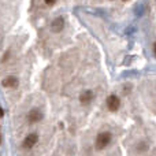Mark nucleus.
<instances>
[{"instance_id": "f257e3e1", "label": "nucleus", "mask_w": 156, "mask_h": 156, "mask_svg": "<svg viewBox=\"0 0 156 156\" xmlns=\"http://www.w3.org/2000/svg\"><path fill=\"white\" fill-rule=\"evenodd\" d=\"M111 141V133H100L96 138V148L97 149H104L105 147L110 144Z\"/></svg>"}, {"instance_id": "f03ea898", "label": "nucleus", "mask_w": 156, "mask_h": 156, "mask_svg": "<svg viewBox=\"0 0 156 156\" xmlns=\"http://www.w3.org/2000/svg\"><path fill=\"white\" fill-rule=\"evenodd\" d=\"M119 104H121V101H119V99L115 96V94H112V96H110L107 99V107L110 111H116L119 108Z\"/></svg>"}, {"instance_id": "7ed1b4c3", "label": "nucleus", "mask_w": 156, "mask_h": 156, "mask_svg": "<svg viewBox=\"0 0 156 156\" xmlns=\"http://www.w3.org/2000/svg\"><path fill=\"white\" fill-rule=\"evenodd\" d=\"M37 141H38L37 134H30V136H27V137L25 138V141H23V148H26V149L33 148V147L36 145V143H37Z\"/></svg>"}, {"instance_id": "20e7f679", "label": "nucleus", "mask_w": 156, "mask_h": 156, "mask_svg": "<svg viewBox=\"0 0 156 156\" xmlns=\"http://www.w3.org/2000/svg\"><path fill=\"white\" fill-rule=\"evenodd\" d=\"M27 119H29L30 123H36V122H38L41 119V114L38 110H32L29 112V115H27Z\"/></svg>"}, {"instance_id": "39448f33", "label": "nucleus", "mask_w": 156, "mask_h": 156, "mask_svg": "<svg viewBox=\"0 0 156 156\" xmlns=\"http://www.w3.org/2000/svg\"><path fill=\"white\" fill-rule=\"evenodd\" d=\"M63 25H65V21H63V18H56L54 22H52V32H60V30L63 29Z\"/></svg>"}, {"instance_id": "423d86ee", "label": "nucleus", "mask_w": 156, "mask_h": 156, "mask_svg": "<svg viewBox=\"0 0 156 156\" xmlns=\"http://www.w3.org/2000/svg\"><path fill=\"white\" fill-rule=\"evenodd\" d=\"M92 99H93V93H92L90 90L85 92V93H82L80 96V101L82 103V104H89V103L92 101Z\"/></svg>"}, {"instance_id": "0eeeda50", "label": "nucleus", "mask_w": 156, "mask_h": 156, "mask_svg": "<svg viewBox=\"0 0 156 156\" xmlns=\"http://www.w3.org/2000/svg\"><path fill=\"white\" fill-rule=\"evenodd\" d=\"M16 83H18V81H16V78H14V77H10V78L3 81V85L7 86V88L8 86H16Z\"/></svg>"}, {"instance_id": "6e6552de", "label": "nucleus", "mask_w": 156, "mask_h": 156, "mask_svg": "<svg viewBox=\"0 0 156 156\" xmlns=\"http://www.w3.org/2000/svg\"><path fill=\"white\" fill-rule=\"evenodd\" d=\"M45 3H47L48 5H54L55 3H56V0H45Z\"/></svg>"}, {"instance_id": "1a4fd4ad", "label": "nucleus", "mask_w": 156, "mask_h": 156, "mask_svg": "<svg viewBox=\"0 0 156 156\" xmlns=\"http://www.w3.org/2000/svg\"><path fill=\"white\" fill-rule=\"evenodd\" d=\"M154 51H155V55H156V43L154 44Z\"/></svg>"}, {"instance_id": "9d476101", "label": "nucleus", "mask_w": 156, "mask_h": 156, "mask_svg": "<svg viewBox=\"0 0 156 156\" xmlns=\"http://www.w3.org/2000/svg\"><path fill=\"white\" fill-rule=\"evenodd\" d=\"M2 115H3V111H2V110H0V116H2Z\"/></svg>"}, {"instance_id": "9b49d317", "label": "nucleus", "mask_w": 156, "mask_h": 156, "mask_svg": "<svg viewBox=\"0 0 156 156\" xmlns=\"http://www.w3.org/2000/svg\"><path fill=\"white\" fill-rule=\"evenodd\" d=\"M0 143H2V138H0Z\"/></svg>"}, {"instance_id": "f8f14e48", "label": "nucleus", "mask_w": 156, "mask_h": 156, "mask_svg": "<svg viewBox=\"0 0 156 156\" xmlns=\"http://www.w3.org/2000/svg\"><path fill=\"white\" fill-rule=\"evenodd\" d=\"M123 2H127V0H123Z\"/></svg>"}]
</instances>
